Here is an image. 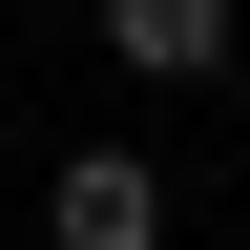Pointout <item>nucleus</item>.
Returning a JSON list of instances; mask_svg holds the SVG:
<instances>
[{"label": "nucleus", "instance_id": "1", "mask_svg": "<svg viewBox=\"0 0 250 250\" xmlns=\"http://www.w3.org/2000/svg\"><path fill=\"white\" fill-rule=\"evenodd\" d=\"M42 229H62V250H167V167H125V146H62Z\"/></svg>", "mask_w": 250, "mask_h": 250}, {"label": "nucleus", "instance_id": "2", "mask_svg": "<svg viewBox=\"0 0 250 250\" xmlns=\"http://www.w3.org/2000/svg\"><path fill=\"white\" fill-rule=\"evenodd\" d=\"M229 21H250V0H104V42L146 62V83H208V62H229Z\"/></svg>", "mask_w": 250, "mask_h": 250}]
</instances>
